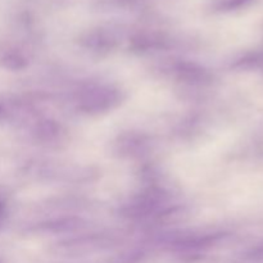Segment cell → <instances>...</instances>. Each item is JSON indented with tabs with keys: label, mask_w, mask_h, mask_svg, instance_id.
I'll return each instance as SVG.
<instances>
[{
	"label": "cell",
	"mask_w": 263,
	"mask_h": 263,
	"mask_svg": "<svg viewBox=\"0 0 263 263\" xmlns=\"http://www.w3.org/2000/svg\"><path fill=\"white\" fill-rule=\"evenodd\" d=\"M252 2L253 0H220L217 3V8L220 10H234L246 7Z\"/></svg>",
	"instance_id": "obj_1"
},
{
	"label": "cell",
	"mask_w": 263,
	"mask_h": 263,
	"mask_svg": "<svg viewBox=\"0 0 263 263\" xmlns=\"http://www.w3.org/2000/svg\"><path fill=\"white\" fill-rule=\"evenodd\" d=\"M3 215H4V207H3V204H2V203H0V222H2Z\"/></svg>",
	"instance_id": "obj_2"
}]
</instances>
